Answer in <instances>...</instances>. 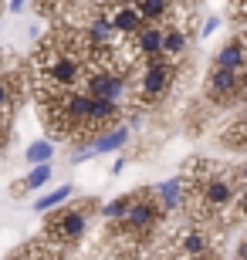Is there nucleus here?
<instances>
[{"label": "nucleus", "mask_w": 247, "mask_h": 260, "mask_svg": "<svg viewBox=\"0 0 247 260\" xmlns=\"http://www.w3.org/2000/svg\"><path fill=\"white\" fill-rule=\"evenodd\" d=\"M183 169H186L183 176L190 183V206L197 220L217 223L224 216H237V203L244 193L237 173H230L210 159H190V166H183Z\"/></svg>", "instance_id": "obj_1"}, {"label": "nucleus", "mask_w": 247, "mask_h": 260, "mask_svg": "<svg viewBox=\"0 0 247 260\" xmlns=\"http://www.w3.org/2000/svg\"><path fill=\"white\" fill-rule=\"evenodd\" d=\"M173 75H176V64L166 58H143L139 68L132 71V102L139 108L146 105H159L166 91L173 88Z\"/></svg>", "instance_id": "obj_2"}, {"label": "nucleus", "mask_w": 247, "mask_h": 260, "mask_svg": "<svg viewBox=\"0 0 247 260\" xmlns=\"http://www.w3.org/2000/svg\"><path fill=\"white\" fill-rule=\"evenodd\" d=\"M92 203H85V206H68V210L54 213V216H48V226H44V237H48L51 243H58V247H75L81 237H85L88 230V220H92Z\"/></svg>", "instance_id": "obj_3"}, {"label": "nucleus", "mask_w": 247, "mask_h": 260, "mask_svg": "<svg viewBox=\"0 0 247 260\" xmlns=\"http://www.w3.org/2000/svg\"><path fill=\"white\" fill-rule=\"evenodd\" d=\"M170 250L183 253L186 260L213 257V247H210V223L193 220V223H183V226H176V233H173V247H170Z\"/></svg>", "instance_id": "obj_4"}, {"label": "nucleus", "mask_w": 247, "mask_h": 260, "mask_svg": "<svg viewBox=\"0 0 247 260\" xmlns=\"http://www.w3.org/2000/svg\"><path fill=\"white\" fill-rule=\"evenodd\" d=\"M162 206L159 200H156V189H139L132 200V210H129V216H125V226L132 233H139V237H149L152 230H156V223H162Z\"/></svg>", "instance_id": "obj_5"}, {"label": "nucleus", "mask_w": 247, "mask_h": 260, "mask_svg": "<svg viewBox=\"0 0 247 260\" xmlns=\"http://www.w3.org/2000/svg\"><path fill=\"white\" fill-rule=\"evenodd\" d=\"M207 98H213L217 105H230L234 98H240V71L213 64L207 75Z\"/></svg>", "instance_id": "obj_6"}, {"label": "nucleus", "mask_w": 247, "mask_h": 260, "mask_svg": "<svg viewBox=\"0 0 247 260\" xmlns=\"http://www.w3.org/2000/svg\"><path fill=\"white\" fill-rule=\"evenodd\" d=\"M105 10L112 14V24H115V30H119L122 38H135V34L146 27V17L139 14V7H132V4H112V0H105Z\"/></svg>", "instance_id": "obj_7"}, {"label": "nucleus", "mask_w": 247, "mask_h": 260, "mask_svg": "<svg viewBox=\"0 0 247 260\" xmlns=\"http://www.w3.org/2000/svg\"><path fill=\"white\" fill-rule=\"evenodd\" d=\"M156 200H159V206L166 213L180 210V206H186V200H190V183H186V176H173V179H166V183L156 186Z\"/></svg>", "instance_id": "obj_8"}, {"label": "nucleus", "mask_w": 247, "mask_h": 260, "mask_svg": "<svg viewBox=\"0 0 247 260\" xmlns=\"http://www.w3.org/2000/svg\"><path fill=\"white\" fill-rule=\"evenodd\" d=\"M139 58H162L166 51V24H146L139 34L132 38Z\"/></svg>", "instance_id": "obj_9"}, {"label": "nucleus", "mask_w": 247, "mask_h": 260, "mask_svg": "<svg viewBox=\"0 0 247 260\" xmlns=\"http://www.w3.org/2000/svg\"><path fill=\"white\" fill-rule=\"evenodd\" d=\"M213 64H217V68H230V71H247V34L230 38L227 44L217 51Z\"/></svg>", "instance_id": "obj_10"}, {"label": "nucleus", "mask_w": 247, "mask_h": 260, "mask_svg": "<svg viewBox=\"0 0 247 260\" xmlns=\"http://www.w3.org/2000/svg\"><path fill=\"white\" fill-rule=\"evenodd\" d=\"M186 48H190V34L183 27H176V24H166V51H162V58L173 61V64H180Z\"/></svg>", "instance_id": "obj_11"}, {"label": "nucleus", "mask_w": 247, "mask_h": 260, "mask_svg": "<svg viewBox=\"0 0 247 260\" xmlns=\"http://www.w3.org/2000/svg\"><path fill=\"white\" fill-rule=\"evenodd\" d=\"M125 142H129V125H112L92 142V149H95V155H105V152H119Z\"/></svg>", "instance_id": "obj_12"}, {"label": "nucleus", "mask_w": 247, "mask_h": 260, "mask_svg": "<svg viewBox=\"0 0 247 260\" xmlns=\"http://www.w3.org/2000/svg\"><path fill=\"white\" fill-rule=\"evenodd\" d=\"M51 162H41V166H31V173L20 179V183H14V193H34V189H41V186L51 179Z\"/></svg>", "instance_id": "obj_13"}, {"label": "nucleus", "mask_w": 247, "mask_h": 260, "mask_svg": "<svg viewBox=\"0 0 247 260\" xmlns=\"http://www.w3.org/2000/svg\"><path fill=\"white\" fill-rule=\"evenodd\" d=\"M135 7L146 17V24H166L173 14V0H139Z\"/></svg>", "instance_id": "obj_14"}, {"label": "nucleus", "mask_w": 247, "mask_h": 260, "mask_svg": "<svg viewBox=\"0 0 247 260\" xmlns=\"http://www.w3.org/2000/svg\"><path fill=\"white\" fill-rule=\"evenodd\" d=\"M132 200H135V193H122V196H115L112 203H105L102 206V220L122 223L125 216H129V210H132Z\"/></svg>", "instance_id": "obj_15"}, {"label": "nucleus", "mask_w": 247, "mask_h": 260, "mask_svg": "<svg viewBox=\"0 0 247 260\" xmlns=\"http://www.w3.org/2000/svg\"><path fill=\"white\" fill-rule=\"evenodd\" d=\"M220 139H224V145H227V149H247V115H240L237 122L227 128V132L220 135Z\"/></svg>", "instance_id": "obj_16"}, {"label": "nucleus", "mask_w": 247, "mask_h": 260, "mask_svg": "<svg viewBox=\"0 0 247 260\" xmlns=\"http://www.w3.org/2000/svg\"><path fill=\"white\" fill-rule=\"evenodd\" d=\"M68 196H71V186L65 183V186H58V189H51L48 196H41V200L34 203V210H38V213H48V210H54V206H61Z\"/></svg>", "instance_id": "obj_17"}, {"label": "nucleus", "mask_w": 247, "mask_h": 260, "mask_svg": "<svg viewBox=\"0 0 247 260\" xmlns=\"http://www.w3.org/2000/svg\"><path fill=\"white\" fill-rule=\"evenodd\" d=\"M24 159H28L31 166H41V162H51L54 159V145L51 142H34L24 149Z\"/></svg>", "instance_id": "obj_18"}, {"label": "nucleus", "mask_w": 247, "mask_h": 260, "mask_svg": "<svg viewBox=\"0 0 247 260\" xmlns=\"http://www.w3.org/2000/svg\"><path fill=\"white\" fill-rule=\"evenodd\" d=\"M14 95H17V81L14 78H0V112H10V105H14Z\"/></svg>", "instance_id": "obj_19"}, {"label": "nucleus", "mask_w": 247, "mask_h": 260, "mask_svg": "<svg viewBox=\"0 0 247 260\" xmlns=\"http://www.w3.org/2000/svg\"><path fill=\"white\" fill-rule=\"evenodd\" d=\"M230 17L237 20V24H244L247 20V0H230Z\"/></svg>", "instance_id": "obj_20"}, {"label": "nucleus", "mask_w": 247, "mask_h": 260, "mask_svg": "<svg viewBox=\"0 0 247 260\" xmlns=\"http://www.w3.org/2000/svg\"><path fill=\"white\" fill-rule=\"evenodd\" d=\"M7 135H10V115L0 112V149H4V142H7Z\"/></svg>", "instance_id": "obj_21"}, {"label": "nucleus", "mask_w": 247, "mask_h": 260, "mask_svg": "<svg viewBox=\"0 0 247 260\" xmlns=\"http://www.w3.org/2000/svg\"><path fill=\"white\" fill-rule=\"evenodd\" d=\"M217 27H220V20H217V17H210L207 24H203V38H210V34H213Z\"/></svg>", "instance_id": "obj_22"}, {"label": "nucleus", "mask_w": 247, "mask_h": 260, "mask_svg": "<svg viewBox=\"0 0 247 260\" xmlns=\"http://www.w3.org/2000/svg\"><path fill=\"white\" fill-rule=\"evenodd\" d=\"M24 4H28V0H10V10H14V14H24Z\"/></svg>", "instance_id": "obj_23"}, {"label": "nucleus", "mask_w": 247, "mask_h": 260, "mask_svg": "<svg viewBox=\"0 0 247 260\" xmlns=\"http://www.w3.org/2000/svg\"><path fill=\"white\" fill-rule=\"evenodd\" d=\"M237 260H247V240H240V247H237V253H234Z\"/></svg>", "instance_id": "obj_24"}, {"label": "nucleus", "mask_w": 247, "mask_h": 260, "mask_svg": "<svg viewBox=\"0 0 247 260\" xmlns=\"http://www.w3.org/2000/svg\"><path fill=\"white\" fill-rule=\"evenodd\" d=\"M237 179H240V186H247V162L237 169Z\"/></svg>", "instance_id": "obj_25"}, {"label": "nucleus", "mask_w": 247, "mask_h": 260, "mask_svg": "<svg viewBox=\"0 0 247 260\" xmlns=\"http://www.w3.org/2000/svg\"><path fill=\"white\" fill-rule=\"evenodd\" d=\"M125 169V159H115V166H112V176H119Z\"/></svg>", "instance_id": "obj_26"}, {"label": "nucleus", "mask_w": 247, "mask_h": 260, "mask_svg": "<svg viewBox=\"0 0 247 260\" xmlns=\"http://www.w3.org/2000/svg\"><path fill=\"white\" fill-rule=\"evenodd\" d=\"M240 95L247 98V71H240Z\"/></svg>", "instance_id": "obj_27"}, {"label": "nucleus", "mask_w": 247, "mask_h": 260, "mask_svg": "<svg viewBox=\"0 0 247 260\" xmlns=\"http://www.w3.org/2000/svg\"><path fill=\"white\" fill-rule=\"evenodd\" d=\"M112 4H132V7H135V4H139V0H112Z\"/></svg>", "instance_id": "obj_28"}, {"label": "nucleus", "mask_w": 247, "mask_h": 260, "mask_svg": "<svg viewBox=\"0 0 247 260\" xmlns=\"http://www.w3.org/2000/svg\"><path fill=\"white\" fill-rule=\"evenodd\" d=\"M0 78H4V64H0Z\"/></svg>", "instance_id": "obj_29"}, {"label": "nucleus", "mask_w": 247, "mask_h": 260, "mask_svg": "<svg viewBox=\"0 0 247 260\" xmlns=\"http://www.w3.org/2000/svg\"><path fill=\"white\" fill-rule=\"evenodd\" d=\"M186 4H197V0H186Z\"/></svg>", "instance_id": "obj_30"}]
</instances>
